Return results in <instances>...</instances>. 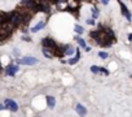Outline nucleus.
Here are the masks:
<instances>
[{"label":"nucleus","instance_id":"1","mask_svg":"<svg viewBox=\"0 0 132 117\" xmlns=\"http://www.w3.org/2000/svg\"><path fill=\"white\" fill-rule=\"evenodd\" d=\"M42 46H43V48H48L52 52V55H53V51L58 47V44L52 38H49V36H45V38L42 39Z\"/></svg>","mask_w":132,"mask_h":117},{"label":"nucleus","instance_id":"2","mask_svg":"<svg viewBox=\"0 0 132 117\" xmlns=\"http://www.w3.org/2000/svg\"><path fill=\"white\" fill-rule=\"evenodd\" d=\"M9 22H11V24H12L14 27H17V26H21V25H22V14H21V13H18L17 11L12 12Z\"/></svg>","mask_w":132,"mask_h":117},{"label":"nucleus","instance_id":"3","mask_svg":"<svg viewBox=\"0 0 132 117\" xmlns=\"http://www.w3.org/2000/svg\"><path fill=\"white\" fill-rule=\"evenodd\" d=\"M17 64H21V65H35V64H38V58L32 57V56H26V57H22V58H20V60H17Z\"/></svg>","mask_w":132,"mask_h":117},{"label":"nucleus","instance_id":"4","mask_svg":"<svg viewBox=\"0 0 132 117\" xmlns=\"http://www.w3.org/2000/svg\"><path fill=\"white\" fill-rule=\"evenodd\" d=\"M4 105H5V108H8V109L12 111V112H17V111H18V105H17V103H16L14 100H12V99H5Z\"/></svg>","mask_w":132,"mask_h":117},{"label":"nucleus","instance_id":"5","mask_svg":"<svg viewBox=\"0 0 132 117\" xmlns=\"http://www.w3.org/2000/svg\"><path fill=\"white\" fill-rule=\"evenodd\" d=\"M120 4V11H122V14L127 18V21H132V14H131V12L128 11V8H127V5L124 4V3H119Z\"/></svg>","mask_w":132,"mask_h":117},{"label":"nucleus","instance_id":"6","mask_svg":"<svg viewBox=\"0 0 132 117\" xmlns=\"http://www.w3.org/2000/svg\"><path fill=\"white\" fill-rule=\"evenodd\" d=\"M17 72H18V65H14V64L8 65L7 69H5V74H7V76H11V77H13Z\"/></svg>","mask_w":132,"mask_h":117},{"label":"nucleus","instance_id":"7","mask_svg":"<svg viewBox=\"0 0 132 117\" xmlns=\"http://www.w3.org/2000/svg\"><path fill=\"white\" fill-rule=\"evenodd\" d=\"M79 58H80V49L79 48H75V56L74 57H70L69 60H68V63L70 65H74V64H77L79 61Z\"/></svg>","mask_w":132,"mask_h":117},{"label":"nucleus","instance_id":"8","mask_svg":"<svg viewBox=\"0 0 132 117\" xmlns=\"http://www.w3.org/2000/svg\"><path fill=\"white\" fill-rule=\"evenodd\" d=\"M75 109H77V113H78L80 117H84V116L87 114V108H86L84 105H82V104H77Z\"/></svg>","mask_w":132,"mask_h":117},{"label":"nucleus","instance_id":"9","mask_svg":"<svg viewBox=\"0 0 132 117\" xmlns=\"http://www.w3.org/2000/svg\"><path fill=\"white\" fill-rule=\"evenodd\" d=\"M44 26H45V22H44V21H40V22H38L34 27H31V33H38V31L42 30Z\"/></svg>","mask_w":132,"mask_h":117},{"label":"nucleus","instance_id":"10","mask_svg":"<svg viewBox=\"0 0 132 117\" xmlns=\"http://www.w3.org/2000/svg\"><path fill=\"white\" fill-rule=\"evenodd\" d=\"M47 104H48V107L49 108H54V105H56V99L53 98V96H47Z\"/></svg>","mask_w":132,"mask_h":117},{"label":"nucleus","instance_id":"11","mask_svg":"<svg viewBox=\"0 0 132 117\" xmlns=\"http://www.w3.org/2000/svg\"><path fill=\"white\" fill-rule=\"evenodd\" d=\"M75 53V48L71 47V46H66V49H65V56H71Z\"/></svg>","mask_w":132,"mask_h":117},{"label":"nucleus","instance_id":"12","mask_svg":"<svg viewBox=\"0 0 132 117\" xmlns=\"http://www.w3.org/2000/svg\"><path fill=\"white\" fill-rule=\"evenodd\" d=\"M75 40L78 42V44H79L82 48H86V47H87V44H86V40H84L83 38H80V36H75Z\"/></svg>","mask_w":132,"mask_h":117},{"label":"nucleus","instance_id":"13","mask_svg":"<svg viewBox=\"0 0 132 117\" xmlns=\"http://www.w3.org/2000/svg\"><path fill=\"white\" fill-rule=\"evenodd\" d=\"M42 51H43V55H44V56H45L47 58H52V57H53L52 52H51V51H49L48 48H43Z\"/></svg>","mask_w":132,"mask_h":117},{"label":"nucleus","instance_id":"14","mask_svg":"<svg viewBox=\"0 0 132 117\" xmlns=\"http://www.w3.org/2000/svg\"><path fill=\"white\" fill-rule=\"evenodd\" d=\"M91 11H92V20H96L97 16H98V11L95 7H91Z\"/></svg>","mask_w":132,"mask_h":117},{"label":"nucleus","instance_id":"15","mask_svg":"<svg viewBox=\"0 0 132 117\" xmlns=\"http://www.w3.org/2000/svg\"><path fill=\"white\" fill-rule=\"evenodd\" d=\"M108 56H109V55H108L106 52H104V51H100V52H98V57H100V58H102V60L108 58Z\"/></svg>","mask_w":132,"mask_h":117},{"label":"nucleus","instance_id":"16","mask_svg":"<svg viewBox=\"0 0 132 117\" xmlns=\"http://www.w3.org/2000/svg\"><path fill=\"white\" fill-rule=\"evenodd\" d=\"M75 31L78 33V34H83V31H84V29L80 26V25H75Z\"/></svg>","mask_w":132,"mask_h":117},{"label":"nucleus","instance_id":"17","mask_svg":"<svg viewBox=\"0 0 132 117\" xmlns=\"http://www.w3.org/2000/svg\"><path fill=\"white\" fill-rule=\"evenodd\" d=\"M32 2H34V0H21V5H22V7H26V5L31 4Z\"/></svg>","mask_w":132,"mask_h":117},{"label":"nucleus","instance_id":"18","mask_svg":"<svg viewBox=\"0 0 132 117\" xmlns=\"http://www.w3.org/2000/svg\"><path fill=\"white\" fill-rule=\"evenodd\" d=\"M98 73H102V74H105V76H109V70H106V68H98Z\"/></svg>","mask_w":132,"mask_h":117},{"label":"nucleus","instance_id":"19","mask_svg":"<svg viewBox=\"0 0 132 117\" xmlns=\"http://www.w3.org/2000/svg\"><path fill=\"white\" fill-rule=\"evenodd\" d=\"M98 68H100V67H96V65H92V67H91V72L96 74V73H98Z\"/></svg>","mask_w":132,"mask_h":117},{"label":"nucleus","instance_id":"20","mask_svg":"<svg viewBox=\"0 0 132 117\" xmlns=\"http://www.w3.org/2000/svg\"><path fill=\"white\" fill-rule=\"evenodd\" d=\"M86 22H87V24H88V25H92V26H93V25H95V20H92V18H88V20H87V21H86Z\"/></svg>","mask_w":132,"mask_h":117},{"label":"nucleus","instance_id":"21","mask_svg":"<svg viewBox=\"0 0 132 117\" xmlns=\"http://www.w3.org/2000/svg\"><path fill=\"white\" fill-rule=\"evenodd\" d=\"M22 39H23V40H26V42H31V38H30V36H27V35H23V36H22Z\"/></svg>","mask_w":132,"mask_h":117},{"label":"nucleus","instance_id":"22","mask_svg":"<svg viewBox=\"0 0 132 117\" xmlns=\"http://www.w3.org/2000/svg\"><path fill=\"white\" fill-rule=\"evenodd\" d=\"M84 49H86V51H87V52H89V51H91V47H88V46H87V47H86V48H84Z\"/></svg>","mask_w":132,"mask_h":117},{"label":"nucleus","instance_id":"23","mask_svg":"<svg viewBox=\"0 0 132 117\" xmlns=\"http://www.w3.org/2000/svg\"><path fill=\"white\" fill-rule=\"evenodd\" d=\"M5 108V105H3V104H0V111H3Z\"/></svg>","mask_w":132,"mask_h":117},{"label":"nucleus","instance_id":"24","mask_svg":"<svg viewBox=\"0 0 132 117\" xmlns=\"http://www.w3.org/2000/svg\"><path fill=\"white\" fill-rule=\"evenodd\" d=\"M101 3L102 4H108V0H101Z\"/></svg>","mask_w":132,"mask_h":117},{"label":"nucleus","instance_id":"25","mask_svg":"<svg viewBox=\"0 0 132 117\" xmlns=\"http://www.w3.org/2000/svg\"><path fill=\"white\" fill-rule=\"evenodd\" d=\"M128 39H129V40H132V33H131V34L128 35Z\"/></svg>","mask_w":132,"mask_h":117},{"label":"nucleus","instance_id":"26","mask_svg":"<svg viewBox=\"0 0 132 117\" xmlns=\"http://www.w3.org/2000/svg\"><path fill=\"white\" fill-rule=\"evenodd\" d=\"M3 70V68H2V64H0V72H2Z\"/></svg>","mask_w":132,"mask_h":117},{"label":"nucleus","instance_id":"27","mask_svg":"<svg viewBox=\"0 0 132 117\" xmlns=\"http://www.w3.org/2000/svg\"><path fill=\"white\" fill-rule=\"evenodd\" d=\"M118 2H119V3H120V0H118Z\"/></svg>","mask_w":132,"mask_h":117},{"label":"nucleus","instance_id":"28","mask_svg":"<svg viewBox=\"0 0 132 117\" xmlns=\"http://www.w3.org/2000/svg\"><path fill=\"white\" fill-rule=\"evenodd\" d=\"M131 78H132V74H131Z\"/></svg>","mask_w":132,"mask_h":117}]
</instances>
